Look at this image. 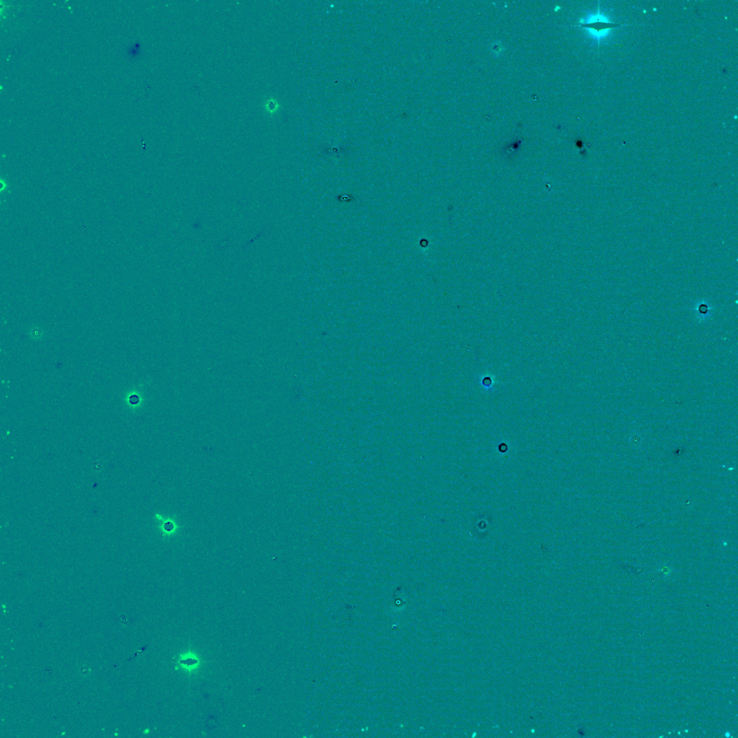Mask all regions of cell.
I'll list each match as a JSON object with an SVG mask.
<instances>
[{"label": "cell", "instance_id": "cell-1", "mask_svg": "<svg viewBox=\"0 0 738 738\" xmlns=\"http://www.w3.org/2000/svg\"><path fill=\"white\" fill-rule=\"evenodd\" d=\"M581 26L592 37L600 42L608 35L611 29L617 27V25L610 22L608 17L599 10L597 14L586 17L581 21Z\"/></svg>", "mask_w": 738, "mask_h": 738}]
</instances>
